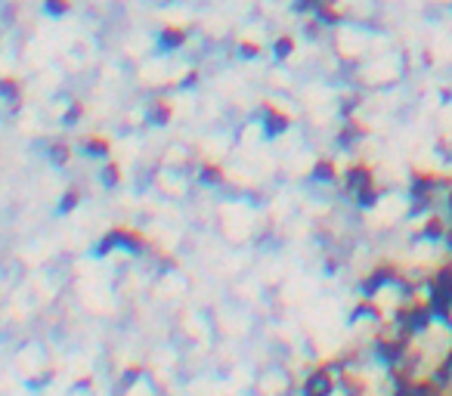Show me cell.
Listing matches in <instances>:
<instances>
[{"instance_id": "cell-1", "label": "cell", "mask_w": 452, "mask_h": 396, "mask_svg": "<svg viewBox=\"0 0 452 396\" xmlns=\"http://www.w3.org/2000/svg\"><path fill=\"white\" fill-rule=\"evenodd\" d=\"M291 127V115L279 105H263V133L270 136H282Z\"/></svg>"}, {"instance_id": "cell-2", "label": "cell", "mask_w": 452, "mask_h": 396, "mask_svg": "<svg viewBox=\"0 0 452 396\" xmlns=\"http://www.w3.org/2000/svg\"><path fill=\"white\" fill-rule=\"evenodd\" d=\"M372 179H375V177H372L369 164H350V168L344 170V186H347L350 196H353L356 189H363L365 183H372Z\"/></svg>"}, {"instance_id": "cell-3", "label": "cell", "mask_w": 452, "mask_h": 396, "mask_svg": "<svg viewBox=\"0 0 452 396\" xmlns=\"http://www.w3.org/2000/svg\"><path fill=\"white\" fill-rule=\"evenodd\" d=\"M186 41H189V31L180 25H164L159 34V47L161 50H183Z\"/></svg>"}, {"instance_id": "cell-4", "label": "cell", "mask_w": 452, "mask_h": 396, "mask_svg": "<svg viewBox=\"0 0 452 396\" xmlns=\"http://www.w3.org/2000/svg\"><path fill=\"white\" fill-rule=\"evenodd\" d=\"M170 118H174V105H170L168 99H155V103L146 109V121L149 124H155V127L170 124Z\"/></svg>"}, {"instance_id": "cell-5", "label": "cell", "mask_w": 452, "mask_h": 396, "mask_svg": "<svg viewBox=\"0 0 452 396\" xmlns=\"http://www.w3.org/2000/svg\"><path fill=\"white\" fill-rule=\"evenodd\" d=\"M81 149H84V155L87 158H109L112 155V142L105 140V136H99V133H90L87 140L81 142Z\"/></svg>"}, {"instance_id": "cell-6", "label": "cell", "mask_w": 452, "mask_h": 396, "mask_svg": "<svg viewBox=\"0 0 452 396\" xmlns=\"http://www.w3.org/2000/svg\"><path fill=\"white\" fill-rule=\"evenodd\" d=\"M313 13H316V22H319V25H328V28H332V25H341V22H344V13L338 10V6H335V0H328V3H319Z\"/></svg>"}, {"instance_id": "cell-7", "label": "cell", "mask_w": 452, "mask_h": 396, "mask_svg": "<svg viewBox=\"0 0 452 396\" xmlns=\"http://www.w3.org/2000/svg\"><path fill=\"white\" fill-rule=\"evenodd\" d=\"M0 99H6L10 105L22 103V81H16V78H0Z\"/></svg>"}, {"instance_id": "cell-8", "label": "cell", "mask_w": 452, "mask_h": 396, "mask_svg": "<svg viewBox=\"0 0 452 396\" xmlns=\"http://www.w3.org/2000/svg\"><path fill=\"white\" fill-rule=\"evenodd\" d=\"M313 179H319V183H335V179H338V164H335L332 158H319V161L313 164Z\"/></svg>"}, {"instance_id": "cell-9", "label": "cell", "mask_w": 452, "mask_h": 396, "mask_svg": "<svg viewBox=\"0 0 452 396\" xmlns=\"http://www.w3.org/2000/svg\"><path fill=\"white\" fill-rule=\"evenodd\" d=\"M270 53H272V59L285 62L289 56H294V38L291 34H279V38L270 44Z\"/></svg>"}, {"instance_id": "cell-10", "label": "cell", "mask_w": 452, "mask_h": 396, "mask_svg": "<svg viewBox=\"0 0 452 396\" xmlns=\"http://www.w3.org/2000/svg\"><path fill=\"white\" fill-rule=\"evenodd\" d=\"M198 179H202L205 186H220L224 183V168H220V164H202V168H198Z\"/></svg>"}, {"instance_id": "cell-11", "label": "cell", "mask_w": 452, "mask_h": 396, "mask_svg": "<svg viewBox=\"0 0 452 396\" xmlns=\"http://www.w3.org/2000/svg\"><path fill=\"white\" fill-rule=\"evenodd\" d=\"M47 158L53 164H68V158H71V146H66V142H50V149H47Z\"/></svg>"}, {"instance_id": "cell-12", "label": "cell", "mask_w": 452, "mask_h": 396, "mask_svg": "<svg viewBox=\"0 0 452 396\" xmlns=\"http://www.w3.org/2000/svg\"><path fill=\"white\" fill-rule=\"evenodd\" d=\"M421 233H425V239H443V235H446V223L440 217H428Z\"/></svg>"}, {"instance_id": "cell-13", "label": "cell", "mask_w": 452, "mask_h": 396, "mask_svg": "<svg viewBox=\"0 0 452 396\" xmlns=\"http://www.w3.org/2000/svg\"><path fill=\"white\" fill-rule=\"evenodd\" d=\"M71 10V0H44V13L53 19H62Z\"/></svg>"}, {"instance_id": "cell-14", "label": "cell", "mask_w": 452, "mask_h": 396, "mask_svg": "<svg viewBox=\"0 0 452 396\" xmlns=\"http://www.w3.org/2000/svg\"><path fill=\"white\" fill-rule=\"evenodd\" d=\"M103 183L109 186V189L121 183V168H118L115 161H105V168H103Z\"/></svg>"}, {"instance_id": "cell-15", "label": "cell", "mask_w": 452, "mask_h": 396, "mask_svg": "<svg viewBox=\"0 0 452 396\" xmlns=\"http://www.w3.org/2000/svg\"><path fill=\"white\" fill-rule=\"evenodd\" d=\"M263 53V47L257 41H239V56L242 59H257Z\"/></svg>"}, {"instance_id": "cell-16", "label": "cell", "mask_w": 452, "mask_h": 396, "mask_svg": "<svg viewBox=\"0 0 452 396\" xmlns=\"http://www.w3.org/2000/svg\"><path fill=\"white\" fill-rule=\"evenodd\" d=\"M78 201H81V189H66V196H62V205H59V211H62V214L75 211V207H78Z\"/></svg>"}, {"instance_id": "cell-17", "label": "cell", "mask_w": 452, "mask_h": 396, "mask_svg": "<svg viewBox=\"0 0 452 396\" xmlns=\"http://www.w3.org/2000/svg\"><path fill=\"white\" fill-rule=\"evenodd\" d=\"M81 118H84V103H71L66 115H62V124H78Z\"/></svg>"}, {"instance_id": "cell-18", "label": "cell", "mask_w": 452, "mask_h": 396, "mask_svg": "<svg viewBox=\"0 0 452 396\" xmlns=\"http://www.w3.org/2000/svg\"><path fill=\"white\" fill-rule=\"evenodd\" d=\"M294 13H313L316 10V0H291Z\"/></svg>"}, {"instance_id": "cell-19", "label": "cell", "mask_w": 452, "mask_h": 396, "mask_svg": "<svg viewBox=\"0 0 452 396\" xmlns=\"http://www.w3.org/2000/svg\"><path fill=\"white\" fill-rule=\"evenodd\" d=\"M196 84H198V71H186L183 81H180V87L189 90V87H196Z\"/></svg>"}, {"instance_id": "cell-20", "label": "cell", "mask_w": 452, "mask_h": 396, "mask_svg": "<svg viewBox=\"0 0 452 396\" xmlns=\"http://www.w3.org/2000/svg\"><path fill=\"white\" fill-rule=\"evenodd\" d=\"M319 3H328V0H316V6H319Z\"/></svg>"}]
</instances>
